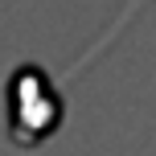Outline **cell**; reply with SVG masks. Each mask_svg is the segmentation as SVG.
Masks as SVG:
<instances>
[{
    "instance_id": "6da1fadb",
    "label": "cell",
    "mask_w": 156,
    "mask_h": 156,
    "mask_svg": "<svg viewBox=\"0 0 156 156\" xmlns=\"http://www.w3.org/2000/svg\"><path fill=\"white\" fill-rule=\"evenodd\" d=\"M62 99L58 86L41 74V66H16L8 82V127L16 144H41L58 127Z\"/></svg>"
}]
</instances>
